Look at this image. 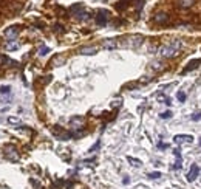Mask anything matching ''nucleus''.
Wrapping results in <instances>:
<instances>
[{"label": "nucleus", "mask_w": 201, "mask_h": 189, "mask_svg": "<svg viewBox=\"0 0 201 189\" xmlns=\"http://www.w3.org/2000/svg\"><path fill=\"white\" fill-rule=\"evenodd\" d=\"M95 20L99 26H104L107 25V22H109V11L105 9H99L98 11V16H95Z\"/></svg>", "instance_id": "nucleus-3"}, {"label": "nucleus", "mask_w": 201, "mask_h": 189, "mask_svg": "<svg viewBox=\"0 0 201 189\" xmlns=\"http://www.w3.org/2000/svg\"><path fill=\"white\" fill-rule=\"evenodd\" d=\"M172 167H173V169H175V171H180V169L183 167V158H177V161H175V164H173Z\"/></svg>", "instance_id": "nucleus-20"}, {"label": "nucleus", "mask_w": 201, "mask_h": 189, "mask_svg": "<svg viewBox=\"0 0 201 189\" xmlns=\"http://www.w3.org/2000/svg\"><path fill=\"white\" fill-rule=\"evenodd\" d=\"M6 121H8L9 124H16V126H17V124H20V119H19L17 116H8V119H6Z\"/></svg>", "instance_id": "nucleus-19"}, {"label": "nucleus", "mask_w": 201, "mask_h": 189, "mask_svg": "<svg viewBox=\"0 0 201 189\" xmlns=\"http://www.w3.org/2000/svg\"><path fill=\"white\" fill-rule=\"evenodd\" d=\"M6 48L8 50H17L19 48V44L17 42H11V40H9V44L6 45Z\"/></svg>", "instance_id": "nucleus-26"}, {"label": "nucleus", "mask_w": 201, "mask_h": 189, "mask_svg": "<svg viewBox=\"0 0 201 189\" xmlns=\"http://www.w3.org/2000/svg\"><path fill=\"white\" fill-rule=\"evenodd\" d=\"M158 147H159V149H166V147H169V144H164V143H158Z\"/></svg>", "instance_id": "nucleus-31"}, {"label": "nucleus", "mask_w": 201, "mask_h": 189, "mask_svg": "<svg viewBox=\"0 0 201 189\" xmlns=\"http://www.w3.org/2000/svg\"><path fill=\"white\" fill-rule=\"evenodd\" d=\"M102 47H104L105 50H113V48L118 47V42H116L115 39H105L104 44H102Z\"/></svg>", "instance_id": "nucleus-9"}, {"label": "nucleus", "mask_w": 201, "mask_h": 189, "mask_svg": "<svg viewBox=\"0 0 201 189\" xmlns=\"http://www.w3.org/2000/svg\"><path fill=\"white\" fill-rule=\"evenodd\" d=\"M198 143H199V146H201V138H199V141H198Z\"/></svg>", "instance_id": "nucleus-33"}, {"label": "nucleus", "mask_w": 201, "mask_h": 189, "mask_svg": "<svg viewBox=\"0 0 201 189\" xmlns=\"http://www.w3.org/2000/svg\"><path fill=\"white\" fill-rule=\"evenodd\" d=\"M192 119H193V121H199V119H201V112H198V113L192 115Z\"/></svg>", "instance_id": "nucleus-28"}, {"label": "nucleus", "mask_w": 201, "mask_h": 189, "mask_svg": "<svg viewBox=\"0 0 201 189\" xmlns=\"http://www.w3.org/2000/svg\"><path fill=\"white\" fill-rule=\"evenodd\" d=\"M6 64L16 65V62H14V61H11L8 56H5V55H2V53H0V65H6Z\"/></svg>", "instance_id": "nucleus-14"}, {"label": "nucleus", "mask_w": 201, "mask_h": 189, "mask_svg": "<svg viewBox=\"0 0 201 189\" xmlns=\"http://www.w3.org/2000/svg\"><path fill=\"white\" fill-rule=\"evenodd\" d=\"M156 99H158L159 102H163V104L169 105V107L172 105V99H170L169 96H164V94H163V93H159V94H158V96H156Z\"/></svg>", "instance_id": "nucleus-12"}, {"label": "nucleus", "mask_w": 201, "mask_h": 189, "mask_svg": "<svg viewBox=\"0 0 201 189\" xmlns=\"http://www.w3.org/2000/svg\"><path fill=\"white\" fill-rule=\"evenodd\" d=\"M127 160H128V163H130L131 166H135V167H141V166H142V161H141V160H138V158L127 157Z\"/></svg>", "instance_id": "nucleus-15"}, {"label": "nucleus", "mask_w": 201, "mask_h": 189, "mask_svg": "<svg viewBox=\"0 0 201 189\" xmlns=\"http://www.w3.org/2000/svg\"><path fill=\"white\" fill-rule=\"evenodd\" d=\"M76 17L79 19V20H88L90 17H88V12H85V11H79L77 14H76Z\"/></svg>", "instance_id": "nucleus-17"}, {"label": "nucleus", "mask_w": 201, "mask_h": 189, "mask_svg": "<svg viewBox=\"0 0 201 189\" xmlns=\"http://www.w3.org/2000/svg\"><path fill=\"white\" fill-rule=\"evenodd\" d=\"M141 42H142V37L141 36H131L128 45L130 47H138V45H141Z\"/></svg>", "instance_id": "nucleus-11"}, {"label": "nucleus", "mask_w": 201, "mask_h": 189, "mask_svg": "<svg viewBox=\"0 0 201 189\" xmlns=\"http://www.w3.org/2000/svg\"><path fill=\"white\" fill-rule=\"evenodd\" d=\"M177 98H178V101H180V102H184V101H186V98H187V94H186L184 91H178Z\"/></svg>", "instance_id": "nucleus-24"}, {"label": "nucleus", "mask_w": 201, "mask_h": 189, "mask_svg": "<svg viewBox=\"0 0 201 189\" xmlns=\"http://www.w3.org/2000/svg\"><path fill=\"white\" fill-rule=\"evenodd\" d=\"M99 146H101V141H99V140H98V141H96V144H95V146H93V147H90V152H95V151H96V149H98V147H99Z\"/></svg>", "instance_id": "nucleus-27"}, {"label": "nucleus", "mask_w": 201, "mask_h": 189, "mask_svg": "<svg viewBox=\"0 0 201 189\" xmlns=\"http://www.w3.org/2000/svg\"><path fill=\"white\" fill-rule=\"evenodd\" d=\"M159 177H161V172H150L149 174V178L150 180H158Z\"/></svg>", "instance_id": "nucleus-25"}, {"label": "nucleus", "mask_w": 201, "mask_h": 189, "mask_svg": "<svg viewBox=\"0 0 201 189\" xmlns=\"http://www.w3.org/2000/svg\"><path fill=\"white\" fill-rule=\"evenodd\" d=\"M173 155H175L177 158H181V151L180 149H175V151H173Z\"/></svg>", "instance_id": "nucleus-29"}, {"label": "nucleus", "mask_w": 201, "mask_h": 189, "mask_svg": "<svg viewBox=\"0 0 201 189\" xmlns=\"http://www.w3.org/2000/svg\"><path fill=\"white\" fill-rule=\"evenodd\" d=\"M192 3H193V0H180V5L184 8H189Z\"/></svg>", "instance_id": "nucleus-23"}, {"label": "nucleus", "mask_w": 201, "mask_h": 189, "mask_svg": "<svg viewBox=\"0 0 201 189\" xmlns=\"http://www.w3.org/2000/svg\"><path fill=\"white\" fill-rule=\"evenodd\" d=\"M80 55H84V56H93V55H96L98 53V48L96 47H82L79 50Z\"/></svg>", "instance_id": "nucleus-7"}, {"label": "nucleus", "mask_w": 201, "mask_h": 189, "mask_svg": "<svg viewBox=\"0 0 201 189\" xmlns=\"http://www.w3.org/2000/svg\"><path fill=\"white\" fill-rule=\"evenodd\" d=\"M62 62H63V58H56L53 61V64H62Z\"/></svg>", "instance_id": "nucleus-30"}, {"label": "nucleus", "mask_w": 201, "mask_h": 189, "mask_svg": "<svg viewBox=\"0 0 201 189\" xmlns=\"http://www.w3.org/2000/svg\"><path fill=\"white\" fill-rule=\"evenodd\" d=\"M3 154L5 158H8L9 161H17L19 160V154H17V147L14 144H6L3 147Z\"/></svg>", "instance_id": "nucleus-2"}, {"label": "nucleus", "mask_w": 201, "mask_h": 189, "mask_svg": "<svg viewBox=\"0 0 201 189\" xmlns=\"http://www.w3.org/2000/svg\"><path fill=\"white\" fill-rule=\"evenodd\" d=\"M19 34V26H9L5 30V37H8L9 40H14Z\"/></svg>", "instance_id": "nucleus-6"}, {"label": "nucleus", "mask_w": 201, "mask_h": 189, "mask_svg": "<svg viewBox=\"0 0 201 189\" xmlns=\"http://www.w3.org/2000/svg\"><path fill=\"white\" fill-rule=\"evenodd\" d=\"M9 93H11V85H2L0 87V94H6V96H9Z\"/></svg>", "instance_id": "nucleus-16"}, {"label": "nucleus", "mask_w": 201, "mask_h": 189, "mask_svg": "<svg viewBox=\"0 0 201 189\" xmlns=\"http://www.w3.org/2000/svg\"><path fill=\"white\" fill-rule=\"evenodd\" d=\"M84 124V118L82 116H73L71 119H70V126L73 127V129H77L79 126H82Z\"/></svg>", "instance_id": "nucleus-8"}, {"label": "nucleus", "mask_w": 201, "mask_h": 189, "mask_svg": "<svg viewBox=\"0 0 201 189\" xmlns=\"http://www.w3.org/2000/svg\"><path fill=\"white\" fill-rule=\"evenodd\" d=\"M167 20V14L166 12H158V14L155 16V22L156 23H164Z\"/></svg>", "instance_id": "nucleus-13"}, {"label": "nucleus", "mask_w": 201, "mask_h": 189, "mask_svg": "<svg viewBox=\"0 0 201 189\" xmlns=\"http://www.w3.org/2000/svg\"><path fill=\"white\" fill-rule=\"evenodd\" d=\"M159 116H161V119H170V118L173 116V113H172L170 110H166V112H163V113H161Z\"/></svg>", "instance_id": "nucleus-21"}, {"label": "nucleus", "mask_w": 201, "mask_h": 189, "mask_svg": "<svg viewBox=\"0 0 201 189\" xmlns=\"http://www.w3.org/2000/svg\"><path fill=\"white\" fill-rule=\"evenodd\" d=\"M144 2H145V0H133V3H135V8H136V11H141V9H142V6H144Z\"/></svg>", "instance_id": "nucleus-18"}, {"label": "nucleus", "mask_w": 201, "mask_h": 189, "mask_svg": "<svg viewBox=\"0 0 201 189\" xmlns=\"http://www.w3.org/2000/svg\"><path fill=\"white\" fill-rule=\"evenodd\" d=\"M173 141H175L177 144H190L193 141V137L192 135H186V133L175 135V137H173Z\"/></svg>", "instance_id": "nucleus-4"}, {"label": "nucleus", "mask_w": 201, "mask_h": 189, "mask_svg": "<svg viewBox=\"0 0 201 189\" xmlns=\"http://www.w3.org/2000/svg\"><path fill=\"white\" fill-rule=\"evenodd\" d=\"M181 47H183L181 40H173V42H170V44L159 48V55L163 58H173V56L178 55V51H180Z\"/></svg>", "instance_id": "nucleus-1"}, {"label": "nucleus", "mask_w": 201, "mask_h": 189, "mask_svg": "<svg viewBox=\"0 0 201 189\" xmlns=\"http://www.w3.org/2000/svg\"><path fill=\"white\" fill-rule=\"evenodd\" d=\"M198 174H199V167H198V164H192V166H190L189 174L186 175V177H187V181H189V183L195 181V180H196V177H198Z\"/></svg>", "instance_id": "nucleus-5"}, {"label": "nucleus", "mask_w": 201, "mask_h": 189, "mask_svg": "<svg viewBox=\"0 0 201 189\" xmlns=\"http://www.w3.org/2000/svg\"><path fill=\"white\" fill-rule=\"evenodd\" d=\"M122 183H124V184H128V183H130V178H128V177H125V178L122 180Z\"/></svg>", "instance_id": "nucleus-32"}, {"label": "nucleus", "mask_w": 201, "mask_h": 189, "mask_svg": "<svg viewBox=\"0 0 201 189\" xmlns=\"http://www.w3.org/2000/svg\"><path fill=\"white\" fill-rule=\"evenodd\" d=\"M198 64H201V59H195V61H190L189 64H187V67H186V68L183 70V73H189L192 68H196V67H198Z\"/></svg>", "instance_id": "nucleus-10"}, {"label": "nucleus", "mask_w": 201, "mask_h": 189, "mask_svg": "<svg viewBox=\"0 0 201 189\" xmlns=\"http://www.w3.org/2000/svg\"><path fill=\"white\" fill-rule=\"evenodd\" d=\"M50 53V48L48 47H40V50H39V56L42 58V56H47Z\"/></svg>", "instance_id": "nucleus-22"}]
</instances>
